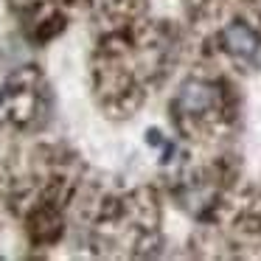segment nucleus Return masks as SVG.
<instances>
[{
    "instance_id": "1",
    "label": "nucleus",
    "mask_w": 261,
    "mask_h": 261,
    "mask_svg": "<svg viewBox=\"0 0 261 261\" xmlns=\"http://www.w3.org/2000/svg\"><path fill=\"white\" fill-rule=\"evenodd\" d=\"M225 48L239 59H250L255 51H258V40H255V34L247 29V25L233 23L230 29L225 31Z\"/></svg>"
}]
</instances>
